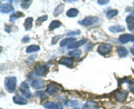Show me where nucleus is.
Masks as SVG:
<instances>
[{
  "mask_svg": "<svg viewBox=\"0 0 134 109\" xmlns=\"http://www.w3.org/2000/svg\"><path fill=\"white\" fill-rule=\"evenodd\" d=\"M32 18H30V17H29V18H27L26 19V21H25V25H24V27H25V29H26V30H29V29H31V27H32Z\"/></svg>",
  "mask_w": 134,
  "mask_h": 109,
  "instance_id": "nucleus-19",
  "label": "nucleus"
},
{
  "mask_svg": "<svg viewBox=\"0 0 134 109\" xmlns=\"http://www.w3.org/2000/svg\"><path fill=\"white\" fill-rule=\"evenodd\" d=\"M58 64L65 65V66H68V67H73L74 66V60L72 59V58H68V57H63L62 59L58 61Z\"/></svg>",
  "mask_w": 134,
  "mask_h": 109,
  "instance_id": "nucleus-11",
  "label": "nucleus"
},
{
  "mask_svg": "<svg viewBox=\"0 0 134 109\" xmlns=\"http://www.w3.org/2000/svg\"><path fill=\"white\" fill-rule=\"evenodd\" d=\"M62 90H63L62 86L57 85V83H50V85L47 87L46 93H47V95H56V94H58Z\"/></svg>",
  "mask_w": 134,
  "mask_h": 109,
  "instance_id": "nucleus-2",
  "label": "nucleus"
},
{
  "mask_svg": "<svg viewBox=\"0 0 134 109\" xmlns=\"http://www.w3.org/2000/svg\"><path fill=\"white\" fill-rule=\"evenodd\" d=\"M111 51H112V46L110 44H102L98 46V52L100 54H103V56L108 54Z\"/></svg>",
  "mask_w": 134,
  "mask_h": 109,
  "instance_id": "nucleus-5",
  "label": "nucleus"
},
{
  "mask_svg": "<svg viewBox=\"0 0 134 109\" xmlns=\"http://www.w3.org/2000/svg\"><path fill=\"white\" fill-rule=\"evenodd\" d=\"M57 39H59V37H55V38H54V40L52 41V43H53V44H55L56 41H57Z\"/></svg>",
  "mask_w": 134,
  "mask_h": 109,
  "instance_id": "nucleus-34",
  "label": "nucleus"
},
{
  "mask_svg": "<svg viewBox=\"0 0 134 109\" xmlns=\"http://www.w3.org/2000/svg\"><path fill=\"white\" fill-rule=\"evenodd\" d=\"M63 9H64V5H59V7H57L56 9H55V12H54V15L55 16H58L59 14H62V11H63Z\"/></svg>",
  "mask_w": 134,
  "mask_h": 109,
  "instance_id": "nucleus-27",
  "label": "nucleus"
},
{
  "mask_svg": "<svg viewBox=\"0 0 134 109\" xmlns=\"http://www.w3.org/2000/svg\"><path fill=\"white\" fill-rule=\"evenodd\" d=\"M58 27H60V22L57 21V20H54V21H52V23H50V26H49V30H54V29H56Z\"/></svg>",
  "mask_w": 134,
  "mask_h": 109,
  "instance_id": "nucleus-20",
  "label": "nucleus"
},
{
  "mask_svg": "<svg viewBox=\"0 0 134 109\" xmlns=\"http://www.w3.org/2000/svg\"><path fill=\"white\" fill-rule=\"evenodd\" d=\"M47 19V16H43V17H39L38 20H37V25H40V23H43L45 20Z\"/></svg>",
  "mask_w": 134,
  "mask_h": 109,
  "instance_id": "nucleus-29",
  "label": "nucleus"
},
{
  "mask_svg": "<svg viewBox=\"0 0 134 109\" xmlns=\"http://www.w3.org/2000/svg\"><path fill=\"white\" fill-rule=\"evenodd\" d=\"M16 81L17 79L16 77H7L5 79V85H6V89L9 91V93H14L15 89H16Z\"/></svg>",
  "mask_w": 134,
  "mask_h": 109,
  "instance_id": "nucleus-1",
  "label": "nucleus"
},
{
  "mask_svg": "<svg viewBox=\"0 0 134 109\" xmlns=\"http://www.w3.org/2000/svg\"><path fill=\"white\" fill-rule=\"evenodd\" d=\"M83 108L84 109H99V106L96 101H87L86 104H84Z\"/></svg>",
  "mask_w": 134,
  "mask_h": 109,
  "instance_id": "nucleus-12",
  "label": "nucleus"
},
{
  "mask_svg": "<svg viewBox=\"0 0 134 109\" xmlns=\"http://www.w3.org/2000/svg\"><path fill=\"white\" fill-rule=\"evenodd\" d=\"M119 54L121 57H126L127 56V53H129V51H127V49H125L124 47H121V48H119Z\"/></svg>",
  "mask_w": 134,
  "mask_h": 109,
  "instance_id": "nucleus-21",
  "label": "nucleus"
},
{
  "mask_svg": "<svg viewBox=\"0 0 134 109\" xmlns=\"http://www.w3.org/2000/svg\"><path fill=\"white\" fill-rule=\"evenodd\" d=\"M21 93H23V95L25 96V97L28 98V99L32 97V95L30 94V91H29V86L27 85V82L21 83Z\"/></svg>",
  "mask_w": 134,
  "mask_h": 109,
  "instance_id": "nucleus-9",
  "label": "nucleus"
},
{
  "mask_svg": "<svg viewBox=\"0 0 134 109\" xmlns=\"http://www.w3.org/2000/svg\"><path fill=\"white\" fill-rule=\"evenodd\" d=\"M39 96V97H41V98H45L46 97V95L45 94H43V91H38V94H37Z\"/></svg>",
  "mask_w": 134,
  "mask_h": 109,
  "instance_id": "nucleus-31",
  "label": "nucleus"
},
{
  "mask_svg": "<svg viewBox=\"0 0 134 109\" xmlns=\"http://www.w3.org/2000/svg\"><path fill=\"white\" fill-rule=\"evenodd\" d=\"M28 40H29V37H24V39H23L24 43H27Z\"/></svg>",
  "mask_w": 134,
  "mask_h": 109,
  "instance_id": "nucleus-33",
  "label": "nucleus"
},
{
  "mask_svg": "<svg viewBox=\"0 0 134 109\" xmlns=\"http://www.w3.org/2000/svg\"><path fill=\"white\" fill-rule=\"evenodd\" d=\"M31 3H32V2L30 1V0H28V1H23V2H21V7L24 8V9H27V8L30 6Z\"/></svg>",
  "mask_w": 134,
  "mask_h": 109,
  "instance_id": "nucleus-28",
  "label": "nucleus"
},
{
  "mask_svg": "<svg viewBox=\"0 0 134 109\" xmlns=\"http://www.w3.org/2000/svg\"><path fill=\"white\" fill-rule=\"evenodd\" d=\"M1 12L2 14H7V12H11L14 10V6L11 2H7V3H2L1 5Z\"/></svg>",
  "mask_w": 134,
  "mask_h": 109,
  "instance_id": "nucleus-10",
  "label": "nucleus"
},
{
  "mask_svg": "<svg viewBox=\"0 0 134 109\" xmlns=\"http://www.w3.org/2000/svg\"><path fill=\"white\" fill-rule=\"evenodd\" d=\"M21 16H23V12H14V14L11 15V17H10V21H15V20L20 18Z\"/></svg>",
  "mask_w": 134,
  "mask_h": 109,
  "instance_id": "nucleus-22",
  "label": "nucleus"
},
{
  "mask_svg": "<svg viewBox=\"0 0 134 109\" xmlns=\"http://www.w3.org/2000/svg\"><path fill=\"white\" fill-rule=\"evenodd\" d=\"M12 100H14V102L18 104V105H26L27 104L26 98L21 97V96H15V97L12 98Z\"/></svg>",
  "mask_w": 134,
  "mask_h": 109,
  "instance_id": "nucleus-15",
  "label": "nucleus"
},
{
  "mask_svg": "<svg viewBox=\"0 0 134 109\" xmlns=\"http://www.w3.org/2000/svg\"><path fill=\"white\" fill-rule=\"evenodd\" d=\"M31 86H32V88H35V89H41L44 86H45V82L43 81V80H40V79H36V80H34L32 82H31Z\"/></svg>",
  "mask_w": 134,
  "mask_h": 109,
  "instance_id": "nucleus-14",
  "label": "nucleus"
},
{
  "mask_svg": "<svg viewBox=\"0 0 134 109\" xmlns=\"http://www.w3.org/2000/svg\"><path fill=\"white\" fill-rule=\"evenodd\" d=\"M111 29V31H113V32H120V31H123L124 30V27L123 26H113V27H111L110 28Z\"/></svg>",
  "mask_w": 134,
  "mask_h": 109,
  "instance_id": "nucleus-23",
  "label": "nucleus"
},
{
  "mask_svg": "<svg viewBox=\"0 0 134 109\" xmlns=\"http://www.w3.org/2000/svg\"><path fill=\"white\" fill-rule=\"evenodd\" d=\"M44 107L46 109H59L62 107V104L58 101H49V102H45Z\"/></svg>",
  "mask_w": 134,
  "mask_h": 109,
  "instance_id": "nucleus-7",
  "label": "nucleus"
},
{
  "mask_svg": "<svg viewBox=\"0 0 134 109\" xmlns=\"http://www.w3.org/2000/svg\"><path fill=\"white\" fill-rule=\"evenodd\" d=\"M84 44H86V40L84 39V40H81V41H75V43H73L72 45H69L68 46V48H70V49H76V48H78L79 46H82V45H84Z\"/></svg>",
  "mask_w": 134,
  "mask_h": 109,
  "instance_id": "nucleus-16",
  "label": "nucleus"
},
{
  "mask_svg": "<svg viewBox=\"0 0 134 109\" xmlns=\"http://www.w3.org/2000/svg\"><path fill=\"white\" fill-rule=\"evenodd\" d=\"M79 33H81V32H79V31H73V32H68V33H67V36H76V35H79Z\"/></svg>",
  "mask_w": 134,
  "mask_h": 109,
  "instance_id": "nucleus-30",
  "label": "nucleus"
},
{
  "mask_svg": "<svg viewBox=\"0 0 134 109\" xmlns=\"http://www.w3.org/2000/svg\"><path fill=\"white\" fill-rule=\"evenodd\" d=\"M47 71H48V67L46 65H37L36 68H35V74L37 76L44 77V76H46Z\"/></svg>",
  "mask_w": 134,
  "mask_h": 109,
  "instance_id": "nucleus-3",
  "label": "nucleus"
},
{
  "mask_svg": "<svg viewBox=\"0 0 134 109\" xmlns=\"http://www.w3.org/2000/svg\"><path fill=\"white\" fill-rule=\"evenodd\" d=\"M126 22L130 30H134V12L130 14V16L126 18Z\"/></svg>",
  "mask_w": 134,
  "mask_h": 109,
  "instance_id": "nucleus-13",
  "label": "nucleus"
},
{
  "mask_svg": "<svg viewBox=\"0 0 134 109\" xmlns=\"http://www.w3.org/2000/svg\"><path fill=\"white\" fill-rule=\"evenodd\" d=\"M73 43H75V38H66V39L60 41V47H64L65 45L69 46V45H72Z\"/></svg>",
  "mask_w": 134,
  "mask_h": 109,
  "instance_id": "nucleus-17",
  "label": "nucleus"
},
{
  "mask_svg": "<svg viewBox=\"0 0 134 109\" xmlns=\"http://www.w3.org/2000/svg\"><path fill=\"white\" fill-rule=\"evenodd\" d=\"M66 15H67V17H69V18H73V17H76L78 15V10L75 9V8H72V9H69L66 12Z\"/></svg>",
  "mask_w": 134,
  "mask_h": 109,
  "instance_id": "nucleus-18",
  "label": "nucleus"
},
{
  "mask_svg": "<svg viewBox=\"0 0 134 109\" xmlns=\"http://www.w3.org/2000/svg\"><path fill=\"white\" fill-rule=\"evenodd\" d=\"M69 56L70 57H81V54H82V51H81V50H73V51H70L69 53Z\"/></svg>",
  "mask_w": 134,
  "mask_h": 109,
  "instance_id": "nucleus-26",
  "label": "nucleus"
},
{
  "mask_svg": "<svg viewBox=\"0 0 134 109\" xmlns=\"http://www.w3.org/2000/svg\"><path fill=\"white\" fill-rule=\"evenodd\" d=\"M98 22V18L97 17H86L84 20L79 21L81 25H84V26H93V25Z\"/></svg>",
  "mask_w": 134,
  "mask_h": 109,
  "instance_id": "nucleus-4",
  "label": "nucleus"
},
{
  "mask_svg": "<svg viewBox=\"0 0 134 109\" xmlns=\"http://www.w3.org/2000/svg\"><path fill=\"white\" fill-rule=\"evenodd\" d=\"M117 15V10H115V9H113V10H108L107 12H106V17L108 19H111V18H113V17H115Z\"/></svg>",
  "mask_w": 134,
  "mask_h": 109,
  "instance_id": "nucleus-25",
  "label": "nucleus"
},
{
  "mask_svg": "<svg viewBox=\"0 0 134 109\" xmlns=\"http://www.w3.org/2000/svg\"><path fill=\"white\" fill-rule=\"evenodd\" d=\"M131 52L134 54V47H132V48H131Z\"/></svg>",
  "mask_w": 134,
  "mask_h": 109,
  "instance_id": "nucleus-35",
  "label": "nucleus"
},
{
  "mask_svg": "<svg viewBox=\"0 0 134 109\" xmlns=\"http://www.w3.org/2000/svg\"><path fill=\"white\" fill-rule=\"evenodd\" d=\"M38 50H39V47H38V46L32 45V46H29V47L27 48L26 51H27L28 53H30V52H34V51H38Z\"/></svg>",
  "mask_w": 134,
  "mask_h": 109,
  "instance_id": "nucleus-24",
  "label": "nucleus"
},
{
  "mask_svg": "<svg viewBox=\"0 0 134 109\" xmlns=\"http://www.w3.org/2000/svg\"><path fill=\"white\" fill-rule=\"evenodd\" d=\"M125 109H127V108H125Z\"/></svg>",
  "mask_w": 134,
  "mask_h": 109,
  "instance_id": "nucleus-36",
  "label": "nucleus"
},
{
  "mask_svg": "<svg viewBox=\"0 0 134 109\" xmlns=\"http://www.w3.org/2000/svg\"><path fill=\"white\" fill-rule=\"evenodd\" d=\"M114 97L119 102H124L127 98V93L124 90H119V91H115L114 93Z\"/></svg>",
  "mask_w": 134,
  "mask_h": 109,
  "instance_id": "nucleus-6",
  "label": "nucleus"
},
{
  "mask_svg": "<svg viewBox=\"0 0 134 109\" xmlns=\"http://www.w3.org/2000/svg\"><path fill=\"white\" fill-rule=\"evenodd\" d=\"M119 40H120L122 44H126V43H130V41L134 43V36L130 35V33H124V35H122V36L120 37Z\"/></svg>",
  "mask_w": 134,
  "mask_h": 109,
  "instance_id": "nucleus-8",
  "label": "nucleus"
},
{
  "mask_svg": "<svg viewBox=\"0 0 134 109\" xmlns=\"http://www.w3.org/2000/svg\"><path fill=\"white\" fill-rule=\"evenodd\" d=\"M107 2H108L107 0H106V1H98V3H99V5H106Z\"/></svg>",
  "mask_w": 134,
  "mask_h": 109,
  "instance_id": "nucleus-32",
  "label": "nucleus"
}]
</instances>
